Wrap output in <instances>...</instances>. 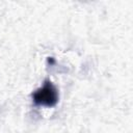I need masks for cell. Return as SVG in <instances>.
Listing matches in <instances>:
<instances>
[{"instance_id": "cell-1", "label": "cell", "mask_w": 133, "mask_h": 133, "mask_svg": "<svg viewBox=\"0 0 133 133\" xmlns=\"http://www.w3.org/2000/svg\"><path fill=\"white\" fill-rule=\"evenodd\" d=\"M32 99L35 105L45 106V107H53L58 102V91L55 85L50 81H45L44 85L37 88L33 95Z\"/></svg>"}]
</instances>
